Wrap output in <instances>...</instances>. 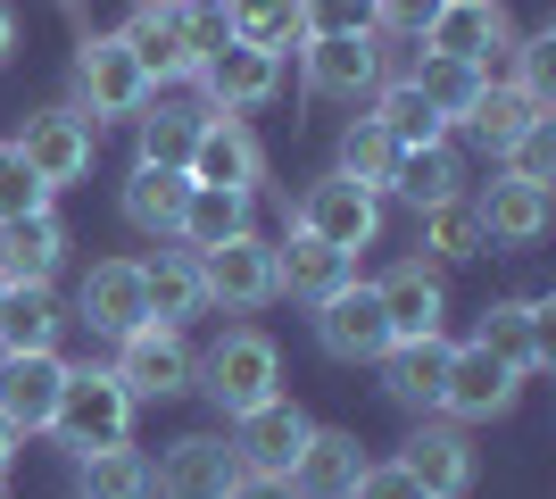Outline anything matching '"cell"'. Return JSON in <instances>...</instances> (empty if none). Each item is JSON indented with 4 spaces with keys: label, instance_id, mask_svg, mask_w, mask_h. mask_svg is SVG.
Segmentation results:
<instances>
[{
    "label": "cell",
    "instance_id": "cell-1",
    "mask_svg": "<svg viewBox=\"0 0 556 499\" xmlns=\"http://www.w3.org/2000/svg\"><path fill=\"white\" fill-rule=\"evenodd\" d=\"M225 42V17L216 9H184V0H141L134 17H125V50H134V67L150 75V92L159 84H191L200 75V50Z\"/></svg>",
    "mask_w": 556,
    "mask_h": 499
},
{
    "label": "cell",
    "instance_id": "cell-2",
    "mask_svg": "<svg viewBox=\"0 0 556 499\" xmlns=\"http://www.w3.org/2000/svg\"><path fill=\"white\" fill-rule=\"evenodd\" d=\"M134 408L141 400L116 383V366H67V391L50 408V433H59L75 458H92V450H116V441L134 433Z\"/></svg>",
    "mask_w": 556,
    "mask_h": 499
},
{
    "label": "cell",
    "instance_id": "cell-3",
    "mask_svg": "<svg viewBox=\"0 0 556 499\" xmlns=\"http://www.w3.org/2000/svg\"><path fill=\"white\" fill-rule=\"evenodd\" d=\"M275 383H282V350L266 341L257 325H232L225 341H216L208 358H200V375H191V391H208L225 416H250V408L275 400Z\"/></svg>",
    "mask_w": 556,
    "mask_h": 499
},
{
    "label": "cell",
    "instance_id": "cell-4",
    "mask_svg": "<svg viewBox=\"0 0 556 499\" xmlns=\"http://www.w3.org/2000/svg\"><path fill=\"white\" fill-rule=\"evenodd\" d=\"M75 109L84 117H141L150 109V75L134 67V50H125V34H84L75 42Z\"/></svg>",
    "mask_w": 556,
    "mask_h": 499
},
{
    "label": "cell",
    "instance_id": "cell-5",
    "mask_svg": "<svg viewBox=\"0 0 556 499\" xmlns=\"http://www.w3.org/2000/svg\"><path fill=\"white\" fill-rule=\"evenodd\" d=\"M291 225L357 259V250H374V234H382V191L349 184V175H325V184H307V191H300V209H291Z\"/></svg>",
    "mask_w": 556,
    "mask_h": 499
},
{
    "label": "cell",
    "instance_id": "cell-6",
    "mask_svg": "<svg viewBox=\"0 0 556 499\" xmlns=\"http://www.w3.org/2000/svg\"><path fill=\"white\" fill-rule=\"evenodd\" d=\"M191 375H200V350L184 341V325H134L116 341V383L134 400H175L191 391Z\"/></svg>",
    "mask_w": 556,
    "mask_h": 499
},
{
    "label": "cell",
    "instance_id": "cell-7",
    "mask_svg": "<svg viewBox=\"0 0 556 499\" xmlns=\"http://www.w3.org/2000/svg\"><path fill=\"white\" fill-rule=\"evenodd\" d=\"M92 142H100V125L84 117L75 100H59V109H34V117H25L17 159L59 191V184H75V175H92Z\"/></svg>",
    "mask_w": 556,
    "mask_h": 499
},
{
    "label": "cell",
    "instance_id": "cell-8",
    "mask_svg": "<svg viewBox=\"0 0 556 499\" xmlns=\"http://www.w3.org/2000/svg\"><path fill=\"white\" fill-rule=\"evenodd\" d=\"M200 291H208L216 309H232V316H250V309H266L275 300V241H257V234H232L225 250H200Z\"/></svg>",
    "mask_w": 556,
    "mask_h": 499
},
{
    "label": "cell",
    "instance_id": "cell-9",
    "mask_svg": "<svg viewBox=\"0 0 556 499\" xmlns=\"http://www.w3.org/2000/svg\"><path fill=\"white\" fill-rule=\"evenodd\" d=\"M515 391H523V375H515L507 358H490L482 341H465V350H448V383H441V416H457V425H490V416H507Z\"/></svg>",
    "mask_w": 556,
    "mask_h": 499
},
{
    "label": "cell",
    "instance_id": "cell-10",
    "mask_svg": "<svg viewBox=\"0 0 556 499\" xmlns=\"http://www.w3.org/2000/svg\"><path fill=\"white\" fill-rule=\"evenodd\" d=\"M191 84H208V109H216V117H232V109H266V100L282 92V59L225 34L216 50H200V75H191Z\"/></svg>",
    "mask_w": 556,
    "mask_h": 499
},
{
    "label": "cell",
    "instance_id": "cell-11",
    "mask_svg": "<svg viewBox=\"0 0 556 499\" xmlns=\"http://www.w3.org/2000/svg\"><path fill=\"white\" fill-rule=\"evenodd\" d=\"M150 483H159V499H225L241 483V458H232L225 433H184V441H166Z\"/></svg>",
    "mask_w": 556,
    "mask_h": 499
},
{
    "label": "cell",
    "instance_id": "cell-12",
    "mask_svg": "<svg viewBox=\"0 0 556 499\" xmlns=\"http://www.w3.org/2000/svg\"><path fill=\"white\" fill-rule=\"evenodd\" d=\"M316 341L349 366H374V358L391 350V316L374 300V284H341L332 300H316Z\"/></svg>",
    "mask_w": 556,
    "mask_h": 499
},
{
    "label": "cell",
    "instance_id": "cell-13",
    "mask_svg": "<svg viewBox=\"0 0 556 499\" xmlns=\"http://www.w3.org/2000/svg\"><path fill=\"white\" fill-rule=\"evenodd\" d=\"M67 391V358L59 350H25V358H0V425L17 433H50V408Z\"/></svg>",
    "mask_w": 556,
    "mask_h": 499
},
{
    "label": "cell",
    "instance_id": "cell-14",
    "mask_svg": "<svg viewBox=\"0 0 556 499\" xmlns=\"http://www.w3.org/2000/svg\"><path fill=\"white\" fill-rule=\"evenodd\" d=\"M191 184H216V191H257L266 184V150H257V134L241 117H200V142H191Z\"/></svg>",
    "mask_w": 556,
    "mask_h": 499
},
{
    "label": "cell",
    "instance_id": "cell-15",
    "mask_svg": "<svg viewBox=\"0 0 556 499\" xmlns=\"http://www.w3.org/2000/svg\"><path fill=\"white\" fill-rule=\"evenodd\" d=\"M382 42L374 34H325V42H307V92L316 100H374L382 84Z\"/></svg>",
    "mask_w": 556,
    "mask_h": 499
},
{
    "label": "cell",
    "instance_id": "cell-16",
    "mask_svg": "<svg viewBox=\"0 0 556 499\" xmlns=\"http://www.w3.org/2000/svg\"><path fill=\"white\" fill-rule=\"evenodd\" d=\"M300 441H307V416L282 400V391L266 408H250V416H232V458H241V475H291Z\"/></svg>",
    "mask_w": 556,
    "mask_h": 499
},
{
    "label": "cell",
    "instance_id": "cell-17",
    "mask_svg": "<svg viewBox=\"0 0 556 499\" xmlns=\"http://www.w3.org/2000/svg\"><path fill=\"white\" fill-rule=\"evenodd\" d=\"M448 333H424V341H391V350L374 358L382 366V391L399 408H416V416H441V383H448Z\"/></svg>",
    "mask_w": 556,
    "mask_h": 499
},
{
    "label": "cell",
    "instance_id": "cell-18",
    "mask_svg": "<svg viewBox=\"0 0 556 499\" xmlns=\"http://www.w3.org/2000/svg\"><path fill=\"white\" fill-rule=\"evenodd\" d=\"M75 316L109 341H125L134 325H150V300H141V259H100L75 291Z\"/></svg>",
    "mask_w": 556,
    "mask_h": 499
},
{
    "label": "cell",
    "instance_id": "cell-19",
    "mask_svg": "<svg viewBox=\"0 0 556 499\" xmlns=\"http://www.w3.org/2000/svg\"><path fill=\"white\" fill-rule=\"evenodd\" d=\"M366 475V450H357V433H341V425H307V441H300V458H291V491L300 499H349V483Z\"/></svg>",
    "mask_w": 556,
    "mask_h": 499
},
{
    "label": "cell",
    "instance_id": "cell-20",
    "mask_svg": "<svg viewBox=\"0 0 556 499\" xmlns=\"http://www.w3.org/2000/svg\"><path fill=\"white\" fill-rule=\"evenodd\" d=\"M374 300H382V316H391V341H424V333H441L448 316V291H441V266H391L382 284H374Z\"/></svg>",
    "mask_w": 556,
    "mask_h": 499
},
{
    "label": "cell",
    "instance_id": "cell-21",
    "mask_svg": "<svg viewBox=\"0 0 556 499\" xmlns=\"http://www.w3.org/2000/svg\"><path fill=\"white\" fill-rule=\"evenodd\" d=\"M507 9L498 0H448L441 17L424 25V50L432 59H473V67H490V50H507Z\"/></svg>",
    "mask_w": 556,
    "mask_h": 499
},
{
    "label": "cell",
    "instance_id": "cell-22",
    "mask_svg": "<svg viewBox=\"0 0 556 499\" xmlns=\"http://www.w3.org/2000/svg\"><path fill=\"white\" fill-rule=\"evenodd\" d=\"M473 225H482V241H507V250H523V241L548 234V184H523V175H498V184L473 200Z\"/></svg>",
    "mask_w": 556,
    "mask_h": 499
},
{
    "label": "cell",
    "instance_id": "cell-23",
    "mask_svg": "<svg viewBox=\"0 0 556 499\" xmlns=\"http://www.w3.org/2000/svg\"><path fill=\"white\" fill-rule=\"evenodd\" d=\"M548 316H556L548 300H498V309L482 316V350L507 358L515 375H540L548 350H556V341H548Z\"/></svg>",
    "mask_w": 556,
    "mask_h": 499
},
{
    "label": "cell",
    "instance_id": "cell-24",
    "mask_svg": "<svg viewBox=\"0 0 556 499\" xmlns=\"http://www.w3.org/2000/svg\"><path fill=\"white\" fill-rule=\"evenodd\" d=\"M399 466H407L432 499H465V483H473V441H465L457 425H432V416H424L416 441L399 450Z\"/></svg>",
    "mask_w": 556,
    "mask_h": 499
},
{
    "label": "cell",
    "instance_id": "cell-25",
    "mask_svg": "<svg viewBox=\"0 0 556 499\" xmlns=\"http://www.w3.org/2000/svg\"><path fill=\"white\" fill-rule=\"evenodd\" d=\"M59 259H67V225H59L50 209L0 225V284H50Z\"/></svg>",
    "mask_w": 556,
    "mask_h": 499
},
{
    "label": "cell",
    "instance_id": "cell-26",
    "mask_svg": "<svg viewBox=\"0 0 556 499\" xmlns=\"http://www.w3.org/2000/svg\"><path fill=\"white\" fill-rule=\"evenodd\" d=\"M275 284H282V291H300V300H332L341 284H357V259L291 225V241H275Z\"/></svg>",
    "mask_w": 556,
    "mask_h": 499
},
{
    "label": "cell",
    "instance_id": "cell-27",
    "mask_svg": "<svg viewBox=\"0 0 556 499\" xmlns=\"http://www.w3.org/2000/svg\"><path fill=\"white\" fill-rule=\"evenodd\" d=\"M59 291L50 284H9L0 291V358H25V350H59Z\"/></svg>",
    "mask_w": 556,
    "mask_h": 499
},
{
    "label": "cell",
    "instance_id": "cell-28",
    "mask_svg": "<svg viewBox=\"0 0 556 499\" xmlns=\"http://www.w3.org/2000/svg\"><path fill=\"white\" fill-rule=\"evenodd\" d=\"M382 191H399L407 209H441V200H465V166L448 142H424V150H399L391 159V184Z\"/></svg>",
    "mask_w": 556,
    "mask_h": 499
},
{
    "label": "cell",
    "instance_id": "cell-29",
    "mask_svg": "<svg viewBox=\"0 0 556 499\" xmlns=\"http://www.w3.org/2000/svg\"><path fill=\"white\" fill-rule=\"evenodd\" d=\"M141 300H150V325H184V316L208 309V291H200V259L191 250H159V259H141Z\"/></svg>",
    "mask_w": 556,
    "mask_h": 499
},
{
    "label": "cell",
    "instance_id": "cell-30",
    "mask_svg": "<svg viewBox=\"0 0 556 499\" xmlns=\"http://www.w3.org/2000/svg\"><path fill=\"white\" fill-rule=\"evenodd\" d=\"M232 234H250V191H216V184H191L184 216H175V241H184L191 259H200V250H225Z\"/></svg>",
    "mask_w": 556,
    "mask_h": 499
},
{
    "label": "cell",
    "instance_id": "cell-31",
    "mask_svg": "<svg viewBox=\"0 0 556 499\" xmlns=\"http://www.w3.org/2000/svg\"><path fill=\"white\" fill-rule=\"evenodd\" d=\"M366 117L382 125V134H391L399 150L448 142V125H441V109H432V100H424L416 84H407V75H382V84H374V109H366Z\"/></svg>",
    "mask_w": 556,
    "mask_h": 499
},
{
    "label": "cell",
    "instance_id": "cell-32",
    "mask_svg": "<svg viewBox=\"0 0 556 499\" xmlns=\"http://www.w3.org/2000/svg\"><path fill=\"white\" fill-rule=\"evenodd\" d=\"M184 200H191V175H184V166H150V159H134V175H125V216H134L141 234H166V241H175V216H184Z\"/></svg>",
    "mask_w": 556,
    "mask_h": 499
},
{
    "label": "cell",
    "instance_id": "cell-33",
    "mask_svg": "<svg viewBox=\"0 0 556 499\" xmlns=\"http://www.w3.org/2000/svg\"><path fill=\"white\" fill-rule=\"evenodd\" d=\"M225 34L232 42H250V50H291V42H307L300 34V0H225Z\"/></svg>",
    "mask_w": 556,
    "mask_h": 499
},
{
    "label": "cell",
    "instance_id": "cell-34",
    "mask_svg": "<svg viewBox=\"0 0 556 499\" xmlns=\"http://www.w3.org/2000/svg\"><path fill=\"white\" fill-rule=\"evenodd\" d=\"M407 84H416V92L432 100V109H441V125H457L465 109H473V100H482L490 67H473V59H432V50H424V67L407 75Z\"/></svg>",
    "mask_w": 556,
    "mask_h": 499
},
{
    "label": "cell",
    "instance_id": "cell-35",
    "mask_svg": "<svg viewBox=\"0 0 556 499\" xmlns=\"http://www.w3.org/2000/svg\"><path fill=\"white\" fill-rule=\"evenodd\" d=\"M532 117H548V109H540L532 92H515V84H498V75H490V84H482V100H473V109H465L457 125H473V134H482L490 150H507V142H515V134H523Z\"/></svg>",
    "mask_w": 556,
    "mask_h": 499
},
{
    "label": "cell",
    "instance_id": "cell-36",
    "mask_svg": "<svg viewBox=\"0 0 556 499\" xmlns=\"http://www.w3.org/2000/svg\"><path fill=\"white\" fill-rule=\"evenodd\" d=\"M84 499H159V483H150V458L141 450H92L84 458Z\"/></svg>",
    "mask_w": 556,
    "mask_h": 499
},
{
    "label": "cell",
    "instance_id": "cell-37",
    "mask_svg": "<svg viewBox=\"0 0 556 499\" xmlns=\"http://www.w3.org/2000/svg\"><path fill=\"white\" fill-rule=\"evenodd\" d=\"M391 159H399V142L382 134V125H374V117H349V134H341V166H332V175H349V184L382 191V184H391Z\"/></svg>",
    "mask_w": 556,
    "mask_h": 499
},
{
    "label": "cell",
    "instance_id": "cell-38",
    "mask_svg": "<svg viewBox=\"0 0 556 499\" xmlns=\"http://www.w3.org/2000/svg\"><path fill=\"white\" fill-rule=\"evenodd\" d=\"M416 216H424V250H432L441 266H465V259H482V250H490L465 200H441V209H416Z\"/></svg>",
    "mask_w": 556,
    "mask_h": 499
},
{
    "label": "cell",
    "instance_id": "cell-39",
    "mask_svg": "<svg viewBox=\"0 0 556 499\" xmlns=\"http://www.w3.org/2000/svg\"><path fill=\"white\" fill-rule=\"evenodd\" d=\"M200 117H208V109H159V117H141V159L150 166H191Z\"/></svg>",
    "mask_w": 556,
    "mask_h": 499
},
{
    "label": "cell",
    "instance_id": "cell-40",
    "mask_svg": "<svg viewBox=\"0 0 556 499\" xmlns=\"http://www.w3.org/2000/svg\"><path fill=\"white\" fill-rule=\"evenodd\" d=\"M34 209H50V184L17 159V142H0V225H9V216H34Z\"/></svg>",
    "mask_w": 556,
    "mask_h": 499
},
{
    "label": "cell",
    "instance_id": "cell-41",
    "mask_svg": "<svg viewBox=\"0 0 556 499\" xmlns=\"http://www.w3.org/2000/svg\"><path fill=\"white\" fill-rule=\"evenodd\" d=\"M515 50V92H532L540 109L556 100V34H523V42H507Z\"/></svg>",
    "mask_w": 556,
    "mask_h": 499
},
{
    "label": "cell",
    "instance_id": "cell-42",
    "mask_svg": "<svg viewBox=\"0 0 556 499\" xmlns=\"http://www.w3.org/2000/svg\"><path fill=\"white\" fill-rule=\"evenodd\" d=\"M300 34L325 42V34H374V0H300Z\"/></svg>",
    "mask_w": 556,
    "mask_h": 499
},
{
    "label": "cell",
    "instance_id": "cell-43",
    "mask_svg": "<svg viewBox=\"0 0 556 499\" xmlns=\"http://www.w3.org/2000/svg\"><path fill=\"white\" fill-rule=\"evenodd\" d=\"M507 175H523V184H548L556 175V117H532L507 142Z\"/></svg>",
    "mask_w": 556,
    "mask_h": 499
},
{
    "label": "cell",
    "instance_id": "cell-44",
    "mask_svg": "<svg viewBox=\"0 0 556 499\" xmlns=\"http://www.w3.org/2000/svg\"><path fill=\"white\" fill-rule=\"evenodd\" d=\"M349 499H432V491H424V483L407 475L399 458H382V466H374V458H366V475L349 483Z\"/></svg>",
    "mask_w": 556,
    "mask_h": 499
},
{
    "label": "cell",
    "instance_id": "cell-45",
    "mask_svg": "<svg viewBox=\"0 0 556 499\" xmlns=\"http://www.w3.org/2000/svg\"><path fill=\"white\" fill-rule=\"evenodd\" d=\"M448 0H374V34H407V42H424V25L441 17Z\"/></svg>",
    "mask_w": 556,
    "mask_h": 499
},
{
    "label": "cell",
    "instance_id": "cell-46",
    "mask_svg": "<svg viewBox=\"0 0 556 499\" xmlns=\"http://www.w3.org/2000/svg\"><path fill=\"white\" fill-rule=\"evenodd\" d=\"M225 499H300V491H291L282 475H241V483H232Z\"/></svg>",
    "mask_w": 556,
    "mask_h": 499
},
{
    "label": "cell",
    "instance_id": "cell-47",
    "mask_svg": "<svg viewBox=\"0 0 556 499\" xmlns=\"http://www.w3.org/2000/svg\"><path fill=\"white\" fill-rule=\"evenodd\" d=\"M9 50H17V17H9V0H0V67H9Z\"/></svg>",
    "mask_w": 556,
    "mask_h": 499
},
{
    "label": "cell",
    "instance_id": "cell-48",
    "mask_svg": "<svg viewBox=\"0 0 556 499\" xmlns=\"http://www.w3.org/2000/svg\"><path fill=\"white\" fill-rule=\"evenodd\" d=\"M9 450H17V433H9V425H0V475H9Z\"/></svg>",
    "mask_w": 556,
    "mask_h": 499
},
{
    "label": "cell",
    "instance_id": "cell-49",
    "mask_svg": "<svg viewBox=\"0 0 556 499\" xmlns=\"http://www.w3.org/2000/svg\"><path fill=\"white\" fill-rule=\"evenodd\" d=\"M0 499H9V475H0Z\"/></svg>",
    "mask_w": 556,
    "mask_h": 499
},
{
    "label": "cell",
    "instance_id": "cell-50",
    "mask_svg": "<svg viewBox=\"0 0 556 499\" xmlns=\"http://www.w3.org/2000/svg\"><path fill=\"white\" fill-rule=\"evenodd\" d=\"M0 291H9V284H0Z\"/></svg>",
    "mask_w": 556,
    "mask_h": 499
}]
</instances>
